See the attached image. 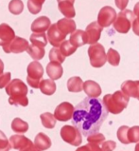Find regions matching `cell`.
Returning <instances> with one entry per match:
<instances>
[{"label":"cell","instance_id":"1","mask_svg":"<svg viewBox=\"0 0 139 151\" xmlns=\"http://www.w3.org/2000/svg\"><path fill=\"white\" fill-rule=\"evenodd\" d=\"M108 112L103 102L99 99L86 97L75 106L72 124L82 135L88 137L99 131L108 117Z\"/></svg>","mask_w":139,"mask_h":151},{"label":"cell","instance_id":"2","mask_svg":"<svg viewBox=\"0 0 139 151\" xmlns=\"http://www.w3.org/2000/svg\"><path fill=\"white\" fill-rule=\"evenodd\" d=\"M28 92V87L20 79L11 80L6 87V93L10 96L9 103L11 105L27 106L29 105V99L27 97Z\"/></svg>","mask_w":139,"mask_h":151},{"label":"cell","instance_id":"3","mask_svg":"<svg viewBox=\"0 0 139 151\" xmlns=\"http://www.w3.org/2000/svg\"><path fill=\"white\" fill-rule=\"evenodd\" d=\"M130 101V97L123 91H115L113 94H107L103 97V104L107 110L112 114H119L126 107Z\"/></svg>","mask_w":139,"mask_h":151},{"label":"cell","instance_id":"4","mask_svg":"<svg viewBox=\"0 0 139 151\" xmlns=\"http://www.w3.org/2000/svg\"><path fill=\"white\" fill-rule=\"evenodd\" d=\"M134 19H135V15L131 10L121 11L117 14L115 21L114 22V29L119 33H128L131 28H133Z\"/></svg>","mask_w":139,"mask_h":151},{"label":"cell","instance_id":"5","mask_svg":"<svg viewBox=\"0 0 139 151\" xmlns=\"http://www.w3.org/2000/svg\"><path fill=\"white\" fill-rule=\"evenodd\" d=\"M88 55L91 66L94 68H101L107 61L105 49L101 44H98V43L90 45L88 49Z\"/></svg>","mask_w":139,"mask_h":151},{"label":"cell","instance_id":"6","mask_svg":"<svg viewBox=\"0 0 139 151\" xmlns=\"http://www.w3.org/2000/svg\"><path fill=\"white\" fill-rule=\"evenodd\" d=\"M27 71V81L29 87L32 88H40V83L44 76V68L42 67V65L37 61H33L29 64Z\"/></svg>","mask_w":139,"mask_h":151},{"label":"cell","instance_id":"7","mask_svg":"<svg viewBox=\"0 0 139 151\" xmlns=\"http://www.w3.org/2000/svg\"><path fill=\"white\" fill-rule=\"evenodd\" d=\"M61 137L66 143L73 146H79L82 142L81 132L74 126L63 127L61 128Z\"/></svg>","mask_w":139,"mask_h":151},{"label":"cell","instance_id":"8","mask_svg":"<svg viewBox=\"0 0 139 151\" xmlns=\"http://www.w3.org/2000/svg\"><path fill=\"white\" fill-rule=\"evenodd\" d=\"M116 12L114 8L110 6H105L101 9L98 15V23L102 28L110 27L112 24H114L116 18Z\"/></svg>","mask_w":139,"mask_h":151},{"label":"cell","instance_id":"9","mask_svg":"<svg viewBox=\"0 0 139 151\" xmlns=\"http://www.w3.org/2000/svg\"><path fill=\"white\" fill-rule=\"evenodd\" d=\"M75 107L68 102H63L55 109L54 116L60 122H66L72 119Z\"/></svg>","mask_w":139,"mask_h":151},{"label":"cell","instance_id":"10","mask_svg":"<svg viewBox=\"0 0 139 151\" xmlns=\"http://www.w3.org/2000/svg\"><path fill=\"white\" fill-rule=\"evenodd\" d=\"M29 46V42L26 39L15 36V38L10 44L3 47V50L6 53H21L27 51Z\"/></svg>","mask_w":139,"mask_h":151},{"label":"cell","instance_id":"11","mask_svg":"<svg viewBox=\"0 0 139 151\" xmlns=\"http://www.w3.org/2000/svg\"><path fill=\"white\" fill-rule=\"evenodd\" d=\"M47 39H48V42L50 44L57 48V47H60L61 44L66 40V35L64 33H63L60 31L57 24H52L48 31H47Z\"/></svg>","mask_w":139,"mask_h":151},{"label":"cell","instance_id":"12","mask_svg":"<svg viewBox=\"0 0 139 151\" xmlns=\"http://www.w3.org/2000/svg\"><path fill=\"white\" fill-rule=\"evenodd\" d=\"M86 34H87L88 44L93 45L96 44L99 39H101L102 27L98 22H92L86 27Z\"/></svg>","mask_w":139,"mask_h":151},{"label":"cell","instance_id":"13","mask_svg":"<svg viewBox=\"0 0 139 151\" xmlns=\"http://www.w3.org/2000/svg\"><path fill=\"white\" fill-rule=\"evenodd\" d=\"M15 38V32L11 26L6 23L0 25V46L4 47L9 45Z\"/></svg>","mask_w":139,"mask_h":151},{"label":"cell","instance_id":"14","mask_svg":"<svg viewBox=\"0 0 139 151\" xmlns=\"http://www.w3.org/2000/svg\"><path fill=\"white\" fill-rule=\"evenodd\" d=\"M121 91H123L129 97L136 98L139 100V80L125 81L121 85Z\"/></svg>","mask_w":139,"mask_h":151},{"label":"cell","instance_id":"15","mask_svg":"<svg viewBox=\"0 0 139 151\" xmlns=\"http://www.w3.org/2000/svg\"><path fill=\"white\" fill-rule=\"evenodd\" d=\"M58 8L61 14H63L66 18H73L76 15L74 2L75 0H57Z\"/></svg>","mask_w":139,"mask_h":151},{"label":"cell","instance_id":"16","mask_svg":"<svg viewBox=\"0 0 139 151\" xmlns=\"http://www.w3.org/2000/svg\"><path fill=\"white\" fill-rule=\"evenodd\" d=\"M51 26L50 19L46 16H40L37 19L33 21L31 24V31L36 33L45 32L46 31H48L49 27Z\"/></svg>","mask_w":139,"mask_h":151},{"label":"cell","instance_id":"17","mask_svg":"<svg viewBox=\"0 0 139 151\" xmlns=\"http://www.w3.org/2000/svg\"><path fill=\"white\" fill-rule=\"evenodd\" d=\"M83 90L88 95V97H92V98H98V96H101V94L102 92L101 86L97 82L92 80H87L84 82Z\"/></svg>","mask_w":139,"mask_h":151},{"label":"cell","instance_id":"18","mask_svg":"<svg viewBox=\"0 0 139 151\" xmlns=\"http://www.w3.org/2000/svg\"><path fill=\"white\" fill-rule=\"evenodd\" d=\"M69 41H70L71 44L73 46H75L76 48H79V47H81L85 44H88L86 32L81 31V29H76L73 33H71Z\"/></svg>","mask_w":139,"mask_h":151},{"label":"cell","instance_id":"19","mask_svg":"<svg viewBox=\"0 0 139 151\" xmlns=\"http://www.w3.org/2000/svg\"><path fill=\"white\" fill-rule=\"evenodd\" d=\"M46 73L52 80H58L63 76V68L60 63L50 62L46 66Z\"/></svg>","mask_w":139,"mask_h":151},{"label":"cell","instance_id":"20","mask_svg":"<svg viewBox=\"0 0 139 151\" xmlns=\"http://www.w3.org/2000/svg\"><path fill=\"white\" fill-rule=\"evenodd\" d=\"M56 24H57L60 31L66 35L69 33H73L76 31V23L71 18H66H66L60 19Z\"/></svg>","mask_w":139,"mask_h":151},{"label":"cell","instance_id":"21","mask_svg":"<svg viewBox=\"0 0 139 151\" xmlns=\"http://www.w3.org/2000/svg\"><path fill=\"white\" fill-rule=\"evenodd\" d=\"M29 139H28L27 137H25L24 135H12L10 138V144L11 145V148L14 149H22L23 147H25L26 145H28L30 143Z\"/></svg>","mask_w":139,"mask_h":151},{"label":"cell","instance_id":"22","mask_svg":"<svg viewBox=\"0 0 139 151\" xmlns=\"http://www.w3.org/2000/svg\"><path fill=\"white\" fill-rule=\"evenodd\" d=\"M34 145L40 150H46L51 146V140L49 137L46 135L45 133H38L34 139Z\"/></svg>","mask_w":139,"mask_h":151},{"label":"cell","instance_id":"23","mask_svg":"<svg viewBox=\"0 0 139 151\" xmlns=\"http://www.w3.org/2000/svg\"><path fill=\"white\" fill-rule=\"evenodd\" d=\"M67 89L70 92H81L83 90V82L79 76H74L69 78L67 81Z\"/></svg>","mask_w":139,"mask_h":151},{"label":"cell","instance_id":"24","mask_svg":"<svg viewBox=\"0 0 139 151\" xmlns=\"http://www.w3.org/2000/svg\"><path fill=\"white\" fill-rule=\"evenodd\" d=\"M42 93L45 95H52L56 91V84L52 79H43L40 83V88Z\"/></svg>","mask_w":139,"mask_h":151},{"label":"cell","instance_id":"25","mask_svg":"<svg viewBox=\"0 0 139 151\" xmlns=\"http://www.w3.org/2000/svg\"><path fill=\"white\" fill-rule=\"evenodd\" d=\"M27 52L31 56L32 59H34L35 61H38V60H41L44 58L46 51H45V49L42 48V47L31 44L29 46Z\"/></svg>","mask_w":139,"mask_h":151},{"label":"cell","instance_id":"26","mask_svg":"<svg viewBox=\"0 0 139 151\" xmlns=\"http://www.w3.org/2000/svg\"><path fill=\"white\" fill-rule=\"evenodd\" d=\"M29 41L31 42V44H33V45L45 48V47L47 45V41H48V39H47V35H46L45 32H41V33L34 32L30 35Z\"/></svg>","mask_w":139,"mask_h":151},{"label":"cell","instance_id":"27","mask_svg":"<svg viewBox=\"0 0 139 151\" xmlns=\"http://www.w3.org/2000/svg\"><path fill=\"white\" fill-rule=\"evenodd\" d=\"M11 128L14 132L23 134L29 130V124L20 118H15L11 122Z\"/></svg>","mask_w":139,"mask_h":151},{"label":"cell","instance_id":"28","mask_svg":"<svg viewBox=\"0 0 139 151\" xmlns=\"http://www.w3.org/2000/svg\"><path fill=\"white\" fill-rule=\"evenodd\" d=\"M40 118H41V121H42V124L46 128H48V129H51V128H54L55 126H56V119L54 114H51L49 112H45V113H43L40 115Z\"/></svg>","mask_w":139,"mask_h":151},{"label":"cell","instance_id":"29","mask_svg":"<svg viewBox=\"0 0 139 151\" xmlns=\"http://www.w3.org/2000/svg\"><path fill=\"white\" fill-rule=\"evenodd\" d=\"M46 0H28V9L31 14H37L42 11Z\"/></svg>","mask_w":139,"mask_h":151},{"label":"cell","instance_id":"30","mask_svg":"<svg viewBox=\"0 0 139 151\" xmlns=\"http://www.w3.org/2000/svg\"><path fill=\"white\" fill-rule=\"evenodd\" d=\"M24 10V3L22 0H11L9 3V11H10L12 14L18 15Z\"/></svg>","mask_w":139,"mask_h":151},{"label":"cell","instance_id":"31","mask_svg":"<svg viewBox=\"0 0 139 151\" xmlns=\"http://www.w3.org/2000/svg\"><path fill=\"white\" fill-rule=\"evenodd\" d=\"M60 50L62 51V53L66 57H67V56H70L75 52L77 50V48L75 46H73L69 40H64L60 46Z\"/></svg>","mask_w":139,"mask_h":151},{"label":"cell","instance_id":"32","mask_svg":"<svg viewBox=\"0 0 139 151\" xmlns=\"http://www.w3.org/2000/svg\"><path fill=\"white\" fill-rule=\"evenodd\" d=\"M49 60H50V62H56V63L62 64L64 60H66V56L62 53V51L60 50V49L54 47V48L51 49V50L49 51Z\"/></svg>","mask_w":139,"mask_h":151},{"label":"cell","instance_id":"33","mask_svg":"<svg viewBox=\"0 0 139 151\" xmlns=\"http://www.w3.org/2000/svg\"><path fill=\"white\" fill-rule=\"evenodd\" d=\"M107 60L110 65L114 67H116L119 65L120 62V55L117 51L114 49H109L107 53Z\"/></svg>","mask_w":139,"mask_h":151},{"label":"cell","instance_id":"34","mask_svg":"<svg viewBox=\"0 0 139 151\" xmlns=\"http://www.w3.org/2000/svg\"><path fill=\"white\" fill-rule=\"evenodd\" d=\"M129 127L127 126H122L118 128L117 130V138L120 141V143H122L124 145H129L131 144L128 138V131H129Z\"/></svg>","mask_w":139,"mask_h":151},{"label":"cell","instance_id":"35","mask_svg":"<svg viewBox=\"0 0 139 151\" xmlns=\"http://www.w3.org/2000/svg\"><path fill=\"white\" fill-rule=\"evenodd\" d=\"M128 138L130 143H138L139 142V127L134 126L129 128L128 131Z\"/></svg>","mask_w":139,"mask_h":151},{"label":"cell","instance_id":"36","mask_svg":"<svg viewBox=\"0 0 139 151\" xmlns=\"http://www.w3.org/2000/svg\"><path fill=\"white\" fill-rule=\"evenodd\" d=\"M11 145L10 144V140L7 139L6 135L0 130V151H10Z\"/></svg>","mask_w":139,"mask_h":151},{"label":"cell","instance_id":"37","mask_svg":"<svg viewBox=\"0 0 139 151\" xmlns=\"http://www.w3.org/2000/svg\"><path fill=\"white\" fill-rule=\"evenodd\" d=\"M133 14L135 15L136 18L134 19L133 24V32L139 36V2L135 4L133 9Z\"/></svg>","mask_w":139,"mask_h":151},{"label":"cell","instance_id":"38","mask_svg":"<svg viewBox=\"0 0 139 151\" xmlns=\"http://www.w3.org/2000/svg\"><path fill=\"white\" fill-rule=\"evenodd\" d=\"M88 143H93V144H101L102 142L105 141V137L101 133H94V134L90 135L87 137Z\"/></svg>","mask_w":139,"mask_h":151},{"label":"cell","instance_id":"39","mask_svg":"<svg viewBox=\"0 0 139 151\" xmlns=\"http://www.w3.org/2000/svg\"><path fill=\"white\" fill-rule=\"evenodd\" d=\"M101 151H114L116 147V144L114 141H104L99 145Z\"/></svg>","mask_w":139,"mask_h":151},{"label":"cell","instance_id":"40","mask_svg":"<svg viewBox=\"0 0 139 151\" xmlns=\"http://www.w3.org/2000/svg\"><path fill=\"white\" fill-rule=\"evenodd\" d=\"M11 72H5L0 76V88H6L7 86L11 83Z\"/></svg>","mask_w":139,"mask_h":151},{"label":"cell","instance_id":"41","mask_svg":"<svg viewBox=\"0 0 139 151\" xmlns=\"http://www.w3.org/2000/svg\"><path fill=\"white\" fill-rule=\"evenodd\" d=\"M115 6L119 9L120 11H124L126 7L128 6L129 0H115Z\"/></svg>","mask_w":139,"mask_h":151},{"label":"cell","instance_id":"42","mask_svg":"<svg viewBox=\"0 0 139 151\" xmlns=\"http://www.w3.org/2000/svg\"><path fill=\"white\" fill-rule=\"evenodd\" d=\"M19 151H42V150L39 149L37 146L32 143V142H30L28 145H26L25 147H23L22 149H20Z\"/></svg>","mask_w":139,"mask_h":151},{"label":"cell","instance_id":"43","mask_svg":"<svg viewBox=\"0 0 139 151\" xmlns=\"http://www.w3.org/2000/svg\"><path fill=\"white\" fill-rule=\"evenodd\" d=\"M4 71V64H3V61L1 59H0V76L3 74Z\"/></svg>","mask_w":139,"mask_h":151},{"label":"cell","instance_id":"44","mask_svg":"<svg viewBox=\"0 0 139 151\" xmlns=\"http://www.w3.org/2000/svg\"><path fill=\"white\" fill-rule=\"evenodd\" d=\"M134 151H139V142L136 144L135 145V148H134Z\"/></svg>","mask_w":139,"mask_h":151}]
</instances>
